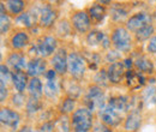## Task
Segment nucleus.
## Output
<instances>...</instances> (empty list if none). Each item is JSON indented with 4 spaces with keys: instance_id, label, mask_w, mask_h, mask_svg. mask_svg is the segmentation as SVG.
<instances>
[{
    "instance_id": "3",
    "label": "nucleus",
    "mask_w": 156,
    "mask_h": 132,
    "mask_svg": "<svg viewBox=\"0 0 156 132\" xmlns=\"http://www.w3.org/2000/svg\"><path fill=\"white\" fill-rule=\"evenodd\" d=\"M57 47H58V40L52 35H47L39 40V42L35 43L34 47H31L30 54H31V52H34V54H39L40 57L43 59L53 57L57 52Z\"/></svg>"
},
{
    "instance_id": "28",
    "label": "nucleus",
    "mask_w": 156,
    "mask_h": 132,
    "mask_svg": "<svg viewBox=\"0 0 156 132\" xmlns=\"http://www.w3.org/2000/svg\"><path fill=\"white\" fill-rule=\"evenodd\" d=\"M16 23L20 27L30 29L33 28V25H35V16H33L30 12H23L22 15L16 17Z\"/></svg>"
},
{
    "instance_id": "19",
    "label": "nucleus",
    "mask_w": 156,
    "mask_h": 132,
    "mask_svg": "<svg viewBox=\"0 0 156 132\" xmlns=\"http://www.w3.org/2000/svg\"><path fill=\"white\" fill-rule=\"evenodd\" d=\"M142 125V114L139 111H131L125 120V130L126 131L135 132L137 131Z\"/></svg>"
},
{
    "instance_id": "9",
    "label": "nucleus",
    "mask_w": 156,
    "mask_h": 132,
    "mask_svg": "<svg viewBox=\"0 0 156 132\" xmlns=\"http://www.w3.org/2000/svg\"><path fill=\"white\" fill-rule=\"evenodd\" d=\"M71 23H72V27L75 28V30L79 34L88 33L91 27V19L89 17L88 12H85V11H77L72 16Z\"/></svg>"
},
{
    "instance_id": "46",
    "label": "nucleus",
    "mask_w": 156,
    "mask_h": 132,
    "mask_svg": "<svg viewBox=\"0 0 156 132\" xmlns=\"http://www.w3.org/2000/svg\"><path fill=\"white\" fill-rule=\"evenodd\" d=\"M122 62H124L125 69H127V71H129V70H131V67L135 65V64H133V60H132L131 58H126V59H125Z\"/></svg>"
},
{
    "instance_id": "18",
    "label": "nucleus",
    "mask_w": 156,
    "mask_h": 132,
    "mask_svg": "<svg viewBox=\"0 0 156 132\" xmlns=\"http://www.w3.org/2000/svg\"><path fill=\"white\" fill-rule=\"evenodd\" d=\"M29 84V76L24 71L12 72V85L17 90V93H23Z\"/></svg>"
},
{
    "instance_id": "32",
    "label": "nucleus",
    "mask_w": 156,
    "mask_h": 132,
    "mask_svg": "<svg viewBox=\"0 0 156 132\" xmlns=\"http://www.w3.org/2000/svg\"><path fill=\"white\" fill-rule=\"evenodd\" d=\"M111 17L115 22H122L127 17V11L121 6V5H114L112 11H111Z\"/></svg>"
},
{
    "instance_id": "42",
    "label": "nucleus",
    "mask_w": 156,
    "mask_h": 132,
    "mask_svg": "<svg viewBox=\"0 0 156 132\" xmlns=\"http://www.w3.org/2000/svg\"><path fill=\"white\" fill-rule=\"evenodd\" d=\"M36 132H54V126H53V121H46L43 123Z\"/></svg>"
},
{
    "instance_id": "17",
    "label": "nucleus",
    "mask_w": 156,
    "mask_h": 132,
    "mask_svg": "<svg viewBox=\"0 0 156 132\" xmlns=\"http://www.w3.org/2000/svg\"><path fill=\"white\" fill-rule=\"evenodd\" d=\"M6 64L9 67L13 70V72L24 71V69L28 67L27 59L24 57V54H20V53H11L6 59Z\"/></svg>"
},
{
    "instance_id": "23",
    "label": "nucleus",
    "mask_w": 156,
    "mask_h": 132,
    "mask_svg": "<svg viewBox=\"0 0 156 132\" xmlns=\"http://www.w3.org/2000/svg\"><path fill=\"white\" fill-rule=\"evenodd\" d=\"M10 42L13 49H23L29 45V35L25 31H18L11 37Z\"/></svg>"
},
{
    "instance_id": "29",
    "label": "nucleus",
    "mask_w": 156,
    "mask_h": 132,
    "mask_svg": "<svg viewBox=\"0 0 156 132\" xmlns=\"http://www.w3.org/2000/svg\"><path fill=\"white\" fill-rule=\"evenodd\" d=\"M6 7L11 15L20 16L23 13V11L25 9V2L22 0H9V1H6Z\"/></svg>"
},
{
    "instance_id": "21",
    "label": "nucleus",
    "mask_w": 156,
    "mask_h": 132,
    "mask_svg": "<svg viewBox=\"0 0 156 132\" xmlns=\"http://www.w3.org/2000/svg\"><path fill=\"white\" fill-rule=\"evenodd\" d=\"M59 90H60V84H59L57 78L46 79V82L43 84V94L48 98H55L60 93Z\"/></svg>"
},
{
    "instance_id": "1",
    "label": "nucleus",
    "mask_w": 156,
    "mask_h": 132,
    "mask_svg": "<svg viewBox=\"0 0 156 132\" xmlns=\"http://www.w3.org/2000/svg\"><path fill=\"white\" fill-rule=\"evenodd\" d=\"M71 125L73 132H90L94 126V115L93 112L87 107L76 109L72 114Z\"/></svg>"
},
{
    "instance_id": "27",
    "label": "nucleus",
    "mask_w": 156,
    "mask_h": 132,
    "mask_svg": "<svg viewBox=\"0 0 156 132\" xmlns=\"http://www.w3.org/2000/svg\"><path fill=\"white\" fill-rule=\"evenodd\" d=\"M43 108V103L42 101L40 100L39 97H29L28 101H27V105H25V109H27V113L33 115L35 113H39L40 111Z\"/></svg>"
},
{
    "instance_id": "24",
    "label": "nucleus",
    "mask_w": 156,
    "mask_h": 132,
    "mask_svg": "<svg viewBox=\"0 0 156 132\" xmlns=\"http://www.w3.org/2000/svg\"><path fill=\"white\" fill-rule=\"evenodd\" d=\"M143 103L147 107L156 106V87L155 85H148L142 94Z\"/></svg>"
},
{
    "instance_id": "33",
    "label": "nucleus",
    "mask_w": 156,
    "mask_h": 132,
    "mask_svg": "<svg viewBox=\"0 0 156 132\" xmlns=\"http://www.w3.org/2000/svg\"><path fill=\"white\" fill-rule=\"evenodd\" d=\"M154 25L153 24H149V25H147V27H144L143 29H140L139 31H137L136 33V38L138 41H147V40H149V37L151 38L153 36V34H154Z\"/></svg>"
},
{
    "instance_id": "16",
    "label": "nucleus",
    "mask_w": 156,
    "mask_h": 132,
    "mask_svg": "<svg viewBox=\"0 0 156 132\" xmlns=\"http://www.w3.org/2000/svg\"><path fill=\"white\" fill-rule=\"evenodd\" d=\"M108 106H111L114 111H117L118 113L122 114L126 113L127 111H130V97L127 96H112L108 100Z\"/></svg>"
},
{
    "instance_id": "25",
    "label": "nucleus",
    "mask_w": 156,
    "mask_h": 132,
    "mask_svg": "<svg viewBox=\"0 0 156 132\" xmlns=\"http://www.w3.org/2000/svg\"><path fill=\"white\" fill-rule=\"evenodd\" d=\"M28 93L31 97H41L43 94V84L40 78H31L28 84Z\"/></svg>"
},
{
    "instance_id": "6",
    "label": "nucleus",
    "mask_w": 156,
    "mask_h": 132,
    "mask_svg": "<svg viewBox=\"0 0 156 132\" xmlns=\"http://www.w3.org/2000/svg\"><path fill=\"white\" fill-rule=\"evenodd\" d=\"M151 24V17L145 13V12H137L135 15H132L126 22V29L131 33L139 31L140 29H143L144 27Z\"/></svg>"
},
{
    "instance_id": "15",
    "label": "nucleus",
    "mask_w": 156,
    "mask_h": 132,
    "mask_svg": "<svg viewBox=\"0 0 156 132\" xmlns=\"http://www.w3.org/2000/svg\"><path fill=\"white\" fill-rule=\"evenodd\" d=\"M126 83L127 87L131 90H138L145 85V77L142 72H138L135 70H129L126 71Z\"/></svg>"
},
{
    "instance_id": "48",
    "label": "nucleus",
    "mask_w": 156,
    "mask_h": 132,
    "mask_svg": "<svg viewBox=\"0 0 156 132\" xmlns=\"http://www.w3.org/2000/svg\"><path fill=\"white\" fill-rule=\"evenodd\" d=\"M155 16H156V9H155Z\"/></svg>"
},
{
    "instance_id": "45",
    "label": "nucleus",
    "mask_w": 156,
    "mask_h": 132,
    "mask_svg": "<svg viewBox=\"0 0 156 132\" xmlns=\"http://www.w3.org/2000/svg\"><path fill=\"white\" fill-rule=\"evenodd\" d=\"M43 76H44V79H53V78H57V72L52 69V70H48Z\"/></svg>"
},
{
    "instance_id": "34",
    "label": "nucleus",
    "mask_w": 156,
    "mask_h": 132,
    "mask_svg": "<svg viewBox=\"0 0 156 132\" xmlns=\"http://www.w3.org/2000/svg\"><path fill=\"white\" fill-rule=\"evenodd\" d=\"M75 106H76V100L72 97H66L60 106V112L64 115L72 113V112H75Z\"/></svg>"
},
{
    "instance_id": "10",
    "label": "nucleus",
    "mask_w": 156,
    "mask_h": 132,
    "mask_svg": "<svg viewBox=\"0 0 156 132\" xmlns=\"http://www.w3.org/2000/svg\"><path fill=\"white\" fill-rule=\"evenodd\" d=\"M67 58H69V54H67L65 48H59L55 52V54L52 57L51 64L53 66V70L58 75L64 76L69 71V69H67Z\"/></svg>"
},
{
    "instance_id": "12",
    "label": "nucleus",
    "mask_w": 156,
    "mask_h": 132,
    "mask_svg": "<svg viewBox=\"0 0 156 132\" xmlns=\"http://www.w3.org/2000/svg\"><path fill=\"white\" fill-rule=\"evenodd\" d=\"M47 67V62L43 58H34L28 62V67H27V73L31 78H39V76L44 75Z\"/></svg>"
},
{
    "instance_id": "11",
    "label": "nucleus",
    "mask_w": 156,
    "mask_h": 132,
    "mask_svg": "<svg viewBox=\"0 0 156 132\" xmlns=\"http://www.w3.org/2000/svg\"><path fill=\"white\" fill-rule=\"evenodd\" d=\"M0 121L4 126L16 130L20 123V115L16 111L10 108H1L0 111Z\"/></svg>"
},
{
    "instance_id": "30",
    "label": "nucleus",
    "mask_w": 156,
    "mask_h": 132,
    "mask_svg": "<svg viewBox=\"0 0 156 132\" xmlns=\"http://www.w3.org/2000/svg\"><path fill=\"white\" fill-rule=\"evenodd\" d=\"M65 82L66 83L64 84V88H65L66 93L69 95V97H72L75 100L77 97H79L82 94V89H80V87H79L77 82H75V80H65Z\"/></svg>"
},
{
    "instance_id": "20",
    "label": "nucleus",
    "mask_w": 156,
    "mask_h": 132,
    "mask_svg": "<svg viewBox=\"0 0 156 132\" xmlns=\"http://www.w3.org/2000/svg\"><path fill=\"white\" fill-rule=\"evenodd\" d=\"M88 15L91 19V22H94L95 24H98L107 16V11L101 4H94L88 9Z\"/></svg>"
},
{
    "instance_id": "43",
    "label": "nucleus",
    "mask_w": 156,
    "mask_h": 132,
    "mask_svg": "<svg viewBox=\"0 0 156 132\" xmlns=\"http://www.w3.org/2000/svg\"><path fill=\"white\" fill-rule=\"evenodd\" d=\"M147 51L150 54H156V35H154L153 37L149 40L148 46H147Z\"/></svg>"
},
{
    "instance_id": "26",
    "label": "nucleus",
    "mask_w": 156,
    "mask_h": 132,
    "mask_svg": "<svg viewBox=\"0 0 156 132\" xmlns=\"http://www.w3.org/2000/svg\"><path fill=\"white\" fill-rule=\"evenodd\" d=\"M53 126H54V132H70L72 125L67 115H61L53 121Z\"/></svg>"
},
{
    "instance_id": "37",
    "label": "nucleus",
    "mask_w": 156,
    "mask_h": 132,
    "mask_svg": "<svg viewBox=\"0 0 156 132\" xmlns=\"http://www.w3.org/2000/svg\"><path fill=\"white\" fill-rule=\"evenodd\" d=\"M10 27H11L10 17L6 13H1V16H0V30H1V34H6L10 30Z\"/></svg>"
},
{
    "instance_id": "36",
    "label": "nucleus",
    "mask_w": 156,
    "mask_h": 132,
    "mask_svg": "<svg viewBox=\"0 0 156 132\" xmlns=\"http://www.w3.org/2000/svg\"><path fill=\"white\" fill-rule=\"evenodd\" d=\"M57 33H58L59 36H61V37L69 36L70 33H71V24H70L67 20H61L58 24Z\"/></svg>"
},
{
    "instance_id": "8",
    "label": "nucleus",
    "mask_w": 156,
    "mask_h": 132,
    "mask_svg": "<svg viewBox=\"0 0 156 132\" xmlns=\"http://www.w3.org/2000/svg\"><path fill=\"white\" fill-rule=\"evenodd\" d=\"M98 118H100L101 123H103L105 125H107L109 127L117 126L121 121V114L118 113L117 111H114L108 105H106L103 108H101L98 111Z\"/></svg>"
},
{
    "instance_id": "41",
    "label": "nucleus",
    "mask_w": 156,
    "mask_h": 132,
    "mask_svg": "<svg viewBox=\"0 0 156 132\" xmlns=\"http://www.w3.org/2000/svg\"><path fill=\"white\" fill-rule=\"evenodd\" d=\"M119 59H120V52H118V51H111L106 55V60L108 62H112V64L117 62V61H120Z\"/></svg>"
},
{
    "instance_id": "22",
    "label": "nucleus",
    "mask_w": 156,
    "mask_h": 132,
    "mask_svg": "<svg viewBox=\"0 0 156 132\" xmlns=\"http://www.w3.org/2000/svg\"><path fill=\"white\" fill-rule=\"evenodd\" d=\"M133 64H135V66L138 69V71L142 72L143 75L144 73L151 75L153 71H154V64L151 62V60L149 58H147L145 55H139L133 61Z\"/></svg>"
},
{
    "instance_id": "31",
    "label": "nucleus",
    "mask_w": 156,
    "mask_h": 132,
    "mask_svg": "<svg viewBox=\"0 0 156 132\" xmlns=\"http://www.w3.org/2000/svg\"><path fill=\"white\" fill-rule=\"evenodd\" d=\"M94 82H95V85H98L100 88L102 87H108L111 80H109V77H108V72L105 70V69H101L98 70V72L94 76Z\"/></svg>"
},
{
    "instance_id": "2",
    "label": "nucleus",
    "mask_w": 156,
    "mask_h": 132,
    "mask_svg": "<svg viewBox=\"0 0 156 132\" xmlns=\"http://www.w3.org/2000/svg\"><path fill=\"white\" fill-rule=\"evenodd\" d=\"M84 105L91 112H94V111L98 112L101 108H103L107 103H106L105 93H103L102 88H100L98 85L89 87L88 91L84 95Z\"/></svg>"
},
{
    "instance_id": "47",
    "label": "nucleus",
    "mask_w": 156,
    "mask_h": 132,
    "mask_svg": "<svg viewBox=\"0 0 156 132\" xmlns=\"http://www.w3.org/2000/svg\"><path fill=\"white\" fill-rule=\"evenodd\" d=\"M18 132H34V131H33L31 127H29V126H24V127H22Z\"/></svg>"
},
{
    "instance_id": "35",
    "label": "nucleus",
    "mask_w": 156,
    "mask_h": 132,
    "mask_svg": "<svg viewBox=\"0 0 156 132\" xmlns=\"http://www.w3.org/2000/svg\"><path fill=\"white\" fill-rule=\"evenodd\" d=\"M83 57L85 59L87 64H89V67L93 69V70H96L100 64V57L96 53H88V52H84Z\"/></svg>"
},
{
    "instance_id": "40",
    "label": "nucleus",
    "mask_w": 156,
    "mask_h": 132,
    "mask_svg": "<svg viewBox=\"0 0 156 132\" xmlns=\"http://www.w3.org/2000/svg\"><path fill=\"white\" fill-rule=\"evenodd\" d=\"M93 132H113L111 130V127L109 126H107V125H105L103 123H101V121H98V123H95L94 124V126H93Z\"/></svg>"
},
{
    "instance_id": "13",
    "label": "nucleus",
    "mask_w": 156,
    "mask_h": 132,
    "mask_svg": "<svg viewBox=\"0 0 156 132\" xmlns=\"http://www.w3.org/2000/svg\"><path fill=\"white\" fill-rule=\"evenodd\" d=\"M87 43L90 47H96V46H102L103 48H108L111 46L109 38L106 36L105 33L101 30H91L87 35Z\"/></svg>"
},
{
    "instance_id": "38",
    "label": "nucleus",
    "mask_w": 156,
    "mask_h": 132,
    "mask_svg": "<svg viewBox=\"0 0 156 132\" xmlns=\"http://www.w3.org/2000/svg\"><path fill=\"white\" fill-rule=\"evenodd\" d=\"M12 105L17 108L23 107L24 105H27V98H25V95L23 93H16V94L12 96Z\"/></svg>"
},
{
    "instance_id": "39",
    "label": "nucleus",
    "mask_w": 156,
    "mask_h": 132,
    "mask_svg": "<svg viewBox=\"0 0 156 132\" xmlns=\"http://www.w3.org/2000/svg\"><path fill=\"white\" fill-rule=\"evenodd\" d=\"M0 77H1V83L6 84L9 80H12V72H10L9 70V66L7 65H4L1 64L0 66Z\"/></svg>"
},
{
    "instance_id": "4",
    "label": "nucleus",
    "mask_w": 156,
    "mask_h": 132,
    "mask_svg": "<svg viewBox=\"0 0 156 132\" xmlns=\"http://www.w3.org/2000/svg\"><path fill=\"white\" fill-rule=\"evenodd\" d=\"M112 45L118 52L121 53L130 52L132 47V37L130 35V31L122 27L115 28L112 33Z\"/></svg>"
},
{
    "instance_id": "5",
    "label": "nucleus",
    "mask_w": 156,
    "mask_h": 132,
    "mask_svg": "<svg viewBox=\"0 0 156 132\" xmlns=\"http://www.w3.org/2000/svg\"><path fill=\"white\" fill-rule=\"evenodd\" d=\"M67 69L72 78L80 79L87 70V61L78 52H71L67 58Z\"/></svg>"
},
{
    "instance_id": "14",
    "label": "nucleus",
    "mask_w": 156,
    "mask_h": 132,
    "mask_svg": "<svg viewBox=\"0 0 156 132\" xmlns=\"http://www.w3.org/2000/svg\"><path fill=\"white\" fill-rule=\"evenodd\" d=\"M108 77H109V80L112 84H119L122 82V79L125 78L126 72H125V66H124V62L122 61H117V62H113L109 65L108 70Z\"/></svg>"
},
{
    "instance_id": "7",
    "label": "nucleus",
    "mask_w": 156,
    "mask_h": 132,
    "mask_svg": "<svg viewBox=\"0 0 156 132\" xmlns=\"http://www.w3.org/2000/svg\"><path fill=\"white\" fill-rule=\"evenodd\" d=\"M39 24L41 28H51L54 25L55 20L58 18V12L51 5L43 4L39 10Z\"/></svg>"
},
{
    "instance_id": "44",
    "label": "nucleus",
    "mask_w": 156,
    "mask_h": 132,
    "mask_svg": "<svg viewBox=\"0 0 156 132\" xmlns=\"http://www.w3.org/2000/svg\"><path fill=\"white\" fill-rule=\"evenodd\" d=\"M7 95H9V91H7L6 84L1 83L0 84V100H1V102H4L7 98Z\"/></svg>"
}]
</instances>
